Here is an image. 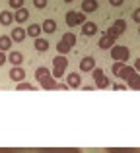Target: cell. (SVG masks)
<instances>
[{"mask_svg":"<svg viewBox=\"0 0 140 153\" xmlns=\"http://www.w3.org/2000/svg\"><path fill=\"white\" fill-rule=\"evenodd\" d=\"M35 79H37L39 85H41L43 89H47V91H53V89H66V87H68L66 83H57V82H55L51 70H49V68H45V66H39L37 70H35Z\"/></svg>","mask_w":140,"mask_h":153,"instance_id":"cell-1","label":"cell"},{"mask_svg":"<svg viewBox=\"0 0 140 153\" xmlns=\"http://www.w3.org/2000/svg\"><path fill=\"white\" fill-rule=\"evenodd\" d=\"M117 78H121L123 82H125V85L130 87V89H140V76H138V72L134 70V68H130V66L125 64V66L119 70Z\"/></svg>","mask_w":140,"mask_h":153,"instance_id":"cell-2","label":"cell"},{"mask_svg":"<svg viewBox=\"0 0 140 153\" xmlns=\"http://www.w3.org/2000/svg\"><path fill=\"white\" fill-rule=\"evenodd\" d=\"M0 153H82L76 147H53V149H0Z\"/></svg>","mask_w":140,"mask_h":153,"instance_id":"cell-3","label":"cell"},{"mask_svg":"<svg viewBox=\"0 0 140 153\" xmlns=\"http://www.w3.org/2000/svg\"><path fill=\"white\" fill-rule=\"evenodd\" d=\"M66 66H68V60H66L64 54L55 56V58H53V72H51L53 78H62L64 72H66Z\"/></svg>","mask_w":140,"mask_h":153,"instance_id":"cell-4","label":"cell"},{"mask_svg":"<svg viewBox=\"0 0 140 153\" xmlns=\"http://www.w3.org/2000/svg\"><path fill=\"white\" fill-rule=\"evenodd\" d=\"M76 45V35L72 33V31H68V33H64L62 35V39L58 41V45H57V51H58V54H66L72 47Z\"/></svg>","mask_w":140,"mask_h":153,"instance_id":"cell-5","label":"cell"},{"mask_svg":"<svg viewBox=\"0 0 140 153\" xmlns=\"http://www.w3.org/2000/svg\"><path fill=\"white\" fill-rule=\"evenodd\" d=\"M111 58L115 60V62H123L125 64L127 60H129V56H130V51H129V47H125V45H115V47H111Z\"/></svg>","mask_w":140,"mask_h":153,"instance_id":"cell-6","label":"cell"},{"mask_svg":"<svg viewBox=\"0 0 140 153\" xmlns=\"http://www.w3.org/2000/svg\"><path fill=\"white\" fill-rule=\"evenodd\" d=\"M84 22H86V14H84V12H76V10L66 12V25L68 27L82 25Z\"/></svg>","mask_w":140,"mask_h":153,"instance_id":"cell-7","label":"cell"},{"mask_svg":"<svg viewBox=\"0 0 140 153\" xmlns=\"http://www.w3.org/2000/svg\"><path fill=\"white\" fill-rule=\"evenodd\" d=\"M91 76H94V82H95V85H97L99 89H105V87H109V79H107L103 68H94V70H91Z\"/></svg>","mask_w":140,"mask_h":153,"instance_id":"cell-8","label":"cell"},{"mask_svg":"<svg viewBox=\"0 0 140 153\" xmlns=\"http://www.w3.org/2000/svg\"><path fill=\"white\" fill-rule=\"evenodd\" d=\"M66 85L72 87V89H76V87L82 85V76L78 74V72H72V74L66 76Z\"/></svg>","mask_w":140,"mask_h":153,"instance_id":"cell-9","label":"cell"},{"mask_svg":"<svg viewBox=\"0 0 140 153\" xmlns=\"http://www.w3.org/2000/svg\"><path fill=\"white\" fill-rule=\"evenodd\" d=\"M8 76H10V78L14 79L16 83H19V82H23V79H25V70H23L22 66H14V68L10 70V74H8Z\"/></svg>","mask_w":140,"mask_h":153,"instance_id":"cell-10","label":"cell"},{"mask_svg":"<svg viewBox=\"0 0 140 153\" xmlns=\"http://www.w3.org/2000/svg\"><path fill=\"white\" fill-rule=\"evenodd\" d=\"M95 68V58L94 56H86V58L80 60V70L82 72H91Z\"/></svg>","mask_w":140,"mask_h":153,"instance_id":"cell-11","label":"cell"},{"mask_svg":"<svg viewBox=\"0 0 140 153\" xmlns=\"http://www.w3.org/2000/svg\"><path fill=\"white\" fill-rule=\"evenodd\" d=\"M27 37V33H25V29H23V27H16V29H12V35H10V39L12 41H16V43H22L23 39Z\"/></svg>","mask_w":140,"mask_h":153,"instance_id":"cell-12","label":"cell"},{"mask_svg":"<svg viewBox=\"0 0 140 153\" xmlns=\"http://www.w3.org/2000/svg\"><path fill=\"white\" fill-rule=\"evenodd\" d=\"M97 0H82V12L84 14H91V12L97 10Z\"/></svg>","mask_w":140,"mask_h":153,"instance_id":"cell-13","label":"cell"},{"mask_svg":"<svg viewBox=\"0 0 140 153\" xmlns=\"http://www.w3.org/2000/svg\"><path fill=\"white\" fill-rule=\"evenodd\" d=\"M82 33L88 35V37H91V35L97 33V25H95L94 22H84L82 23Z\"/></svg>","mask_w":140,"mask_h":153,"instance_id":"cell-14","label":"cell"},{"mask_svg":"<svg viewBox=\"0 0 140 153\" xmlns=\"http://www.w3.org/2000/svg\"><path fill=\"white\" fill-rule=\"evenodd\" d=\"M27 19H29V12H27L25 8H19V10H16V14H14V22L23 23V22H27Z\"/></svg>","mask_w":140,"mask_h":153,"instance_id":"cell-15","label":"cell"},{"mask_svg":"<svg viewBox=\"0 0 140 153\" xmlns=\"http://www.w3.org/2000/svg\"><path fill=\"white\" fill-rule=\"evenodd\" d=\"M41 31H45V33H55V31H57V22H55V19H45V22L41 23Z\"/></svg>","mask_w":140,"mask_h":153,"instance_id":"cell-16","label":"cell"},{"mask_svg":"<svg viewBox=\"0 0 140 153\" xmlns=\"http://www.w3.org/2000/svg\"><path fill=\"white\" fill-rule=\"evenodd\" d=\"M8 62H12L14 66H19V64L23 62V54L18 52V51H12L10 54H8Z\"/></svg>","mask_w":140,"mask_h":153,"instance_id":"cell-17","label":"cell"},{"mask_svg":"<svg viewBox=\"0 0 140 153\" xmlns=\"http://www.w3.org/2000/svg\"><path fill=\"white\" fill-rule=\"evenodd\" d=\"M113 45H115V39L107 37V35H103V37L99 39V49H101V51H109Z\"/></svg>","mask_w":140,"mask_h":153,"instance_id":"cell-18","label":"cell"},{"mask_svg":"<svg viewBox=\"0 0 140 153\" xmlns=\"http://www.w3.org/2000/svg\"><path fill=\"white\" fill-rule=\"evenodd\" d=\"M12 22H14V14H12V12H8V10L0 12V23H2V25H10Z\"/></svg>","mask_w":140,"mask_h":153,"instance_id":"cell-19","label":"cell"},{"mask_svg":"<svg viewBox=\"0 0 140 153\" xmlns=\"http://www.w3.org/2000/svg\"><path fill=\"white\" fill-rule=\"evenodd\" d=\"M25 33L29 35V37L37 39L39 35H41V25H39V23H31V25H29V27H27V29H25Z\"/></svg>","mask_w":140,"mask_h":153,"instance_id":"cell-20","label":"cell"},{"mask_svg":"<svg viewBox=\"0 0 140 153\" xmlns=\"http://www.w3.org/2000/svg\"><path fill=\"white\" fill-rule=\"evenodd\" d=\"M47 49H49V41H47V39H41V37H37V39H35V51L45 52Z\"/></svg>","mask_w":140,"mask_h":153,"instance_id":"cell-21","label":"cell"},{"mask_svg":"<svg viewBox=\"0 0 140 153\" xmlns=\"http://www.w3.org/2000/svg\"><path fill=\"white\" fill-rule=\"evenodd\" d=\"M10 47H12V39L8 35H2L0 37V51L6 52V51H10Z\"/></svg>","mask_w":140,"mask_h":153,"instance_id":"cell-22","label":"cell"},{"mask_svg":"<svg viewBox=\"0 0 140 153\" xmlns=\"http://www.w3.org/2000/svg\"><path fill=\"white\" fill-rule=\"evenodd\" d=\"M105 35H107V37H111V39H115V41H117V37H121L123 33H121V31L117 29V27H113V25H111L109 29L105 31Z\"/></svg>","mask_w":140,"mask_h":153,"instance_id":"cell-23","label":"cell"},{"mask_svg":"<svg viewBox=\"0 0 140 153\" xmlns=\"http://www.w3.org/2000/svg\"><path fill=\"white\" fill-rule=\"evenodd\" d=\"M113 27H117L121 33H125V29H127V22L123 18H119V19H115V23H113Z\"/></svg>","mask_w":140,"mask_h":153,"instance_id":"cell-24","label":"cell"},{"mask_svg":"<svg viewBox=\"0 0 140 153\" xmlns=\"http://www.w3.org/2000/svg\"><path fill=\"white\" fill-rule=\"evenodd\" d=\"M16 89L18 91H27V89H35L33 83H27V82H19L18 85H16Z\"/></svg>","mask_w":140,"mask_h":153,"instance_id":"cell-25","label":"cell"},{"mask_svg":"<svg viewBox=\"0 0 140 153\" xmlns=\"http://www.w3.org/2000/svg\"><path fill=\"white\" fill-rule=\"evenodd\" d=\"M107 153H140V149H107Z\"/></svg>","mask_w":140,"mask_h":153,"instance_id":"cell-26","label":"cell"},{"mask_svg":"<svg viewBox=\"0 0 140 153\" xmlns=\"http://www.w3.org/2000/svg\"><path fill=\"white\" fill-rule=\"evenodd\" d=\"M10 8H14V10L23 8V0H10Z\"/></svg>","mask_w":140,"mask_h":153,"instance_id":"cell-27","label":"cell"},{"mask_svg":"<svg viewBox=\"0 0 140 153\" xmlns=\"http://www.w3.org/2000/svg\"><path fill=\"white\" fill-rule=\"evenodd\" d=\"M123 66H125L123 62H113V66H111V72H113V74L117 76V74H119V70H121Z\"/></svg>","mask_w":140,"mask_h":153,"instance_id":"cell-28","label":"cell"},{"mask_svg":"<svg viewBox=\"0 0 140 153\" xmlns=\"http://www.w3.org/2000/svg\"><path fill=\"white\" fill-rule=\"evenodd\" d=\"M33 6L37 8V10H43V8L47 6V0H33Z\"/></svg>","mask_w":140,"mask_h":153,"instance_id":"cell-29","label":"cell"},{"mask_svg":"<svg viewBox=\"0 0 140 153\" xmlns=\"http://www.w3.org/2000/svg\"><path fill=\"white\" fill-rule=\"evenodd\" d=\"M133 19H134L136 23H140V8H136V10L133 12Z\"/></svg>","mask_w":140,"mask_h":153,"instance_id":"cell-30","label":"cell"},{"mask_svg":"<svg viewBox=\"0 0 140 153\" xmlns=\"http://www.w3.org/2000/svg\"><path fill=\"white\" fill-rule=\"evenodd\" d=\"M4 62H8V56H6V52L0 51V66H4Z\"/></svg>","mask_w":140,"mask_h":153,"instance_id":"cell-31","label":"cell"},{"mask_svg":"<svg viewBox=\"0 0 140 153\" xmlns=\"http://www.w3.org/2000/svg\"><path fill=\"white\" fill-rule=\"evenodd\" d=\"M113 89L121 91V89H127V85H125V83H115V85H113Z\"/></svg>","mask_w":140,"mask_h":153,"instance_id":"cell-32","label":"cell"},{"mask_svg":"<svg viewBox=\"0 0 140 153\" xmlns=\"http://www.w3.org/2000/svg\"><path fill=\"white\" fill-rule=\"evenodd\" d=\"M123 2H125V0H109V4H111V6H121Z\"/></svg>","mask_w":140,"mask_h":153,"instance_id":"cell-33","label":"cell"},{"mask_svg":"<svg viewBox=\"0 0 140 153\" xmlns=\"http://www.w3.org/2000/svg\"><path fill=\"white\" fill-rule=\"evenodd\" d=\"M134 70L140 72V58H136V62H134Z\"/></svg>","mask_w":140,"mask_h":153,"instance_id":"cell-34","label":"cell"},{"mask_svg":"<svg viewBox=\"0 0 140 153\" xmlns=\"http://www.w3.org/2000/svg\"><path fill=\"white\" fill-rule=\"evenodd\" d=\"M138 33H140V23H138Z\"/></svg>","mask_w":140,"mask_h":153,"instance_id":"cell-35","label":"cell"},{"mask_svg":"<svg viewBox=\"0 0 140 153\" xmlns=\"http://www.w3.org/2000/svg\"><path fill=\"white\" fill-rule=\"evenodd\" d=\"M64 2H72V0H64Z\"/></svg>","mask_w":140,"mask_h":153,"instance_id":"cell-36","label":"cell"}]
</instances>
